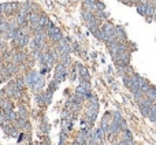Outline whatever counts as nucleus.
Returning <instances> with one entry per match:
<instances>
[{"label": "nucleus", "mask_w": 156, "mask_h": 145, "mask_svg": "<svg viewBox=\"0 0 156 145\" xmlns=\"http://www.w3.org/2000/svg\"><path fill=\"white\" fill-rule=\"evenodd\" d=\"M114 62H115V65L119 66V67L127 66L129 65V62H130V54L127 51L120 52V54H118L117 56H114Z\"/></svg>", "instance_id": "nucleus-1"}, {"label": "nucleus", "mask_w": 156, "mask_h": 145, "mask_svg": "<svg viewBox=\"0 0 156 145\" xmlns=\"http://www.w3.org/2000/svg\"><path fill=\"white\" fill-rule=\"evenodd\" d=\"M66 75H67V66L63 65V63L56 66V70H55V81L56 82H62V81H65Z\"/></svg>", "instance_id": "nucleus-2"}, {"label": "nucleus", "mask_w": 156, "mask_h": 145, "mask_svg": "<svg viewBox=\"0 0 156 145\" xmlns=\"http://www.w3.org/2000/svg\"><path fill=\"white\" fill-rule=\"evenodd\" d=\"M114 34H115V26L110 25V23L103 25V28H101V36H103L104 41H107L111 36H114Z\"/></svg>", "instance_id": "nucleus-3"}, {"label": "nucleus", "mask_w": 156, "mask_h": 145, "mask_svg": "<svg viewBox=\"0 0 156 145\" xmlns=\"http://www.w3.org/2000/svg\"><path fill=\"white\" fill-rule=\"evenodd\" d=\"M58 51L60 52V55L62 54H70V51H71V45H70V42H68V40L67 39H65L63 37L60 41L58 42Z\"/></svg>", "instance_id": "nucleus-4"}, {"label": "nucleus", "mask_w": 156, "mask_h": 145, "mask_svg": "<svg viewBox=\"0 0 156 145\" xmlns=\"http://www.w3.org/2000/svg\"><path fill=\"white\" fill-rule=\"evenodd\" d=\"M39 75L40 74L37 73V71H30V73H27V74H26L25 82L29 85V86H33V85H34V82H36V80L39 78Z\"/></svg>", "instance_id": "nucleus-5"}, {"label": "nucleus", "mask_w": 156, "mask_h": 145, "mask_svg": "<svg viewBox=\"0 0 156 145\" xmlns=\"http://www.w3.org/2000/svg\"><path fill=\"white\" fill-rule=\"evenodd\" d=\"M77 67L79 68V74H81V77L84 78V80H86V81H89L91 80V75H89V73H88V70H86V68L84 67V66L82 65H79V63H77Z\"/></svg>", "instance_id": "nucleus-6"}, {"label": "nucleus", "mask_w": 156, "mask_h": 145, "mask_svg": "<svg viewBox=\"0 0 156 145\" xmlns=\"http://www.w3.org/2000/svg\"><path fill=\"white\" fill-rule=\"evenodd\" d=\"M42 86H44V77H42V75H39V78L36 80V82H34V85H33L32 88H34V89L39 92V90L42 89Z\"/></svg>", "instance_id": "nucleus-7"}, {"label": "nucleus", "mask_w": 156, "mask_h": 145, "mask_svg": "<svg viewBox=\"0 0 156 145\" xmlns=\"http://www.w3.org/2000/svg\"><path fill=\"white\" fill-rule=\"evenodd\" d=\"M145 96L149 99V100H152V101H156V88H153V86H151L149 88V90L145 93Z\"/></svg>", "instance_id": "nucleus-8"}, {"label": "nucleus", "mask_w": 156, "mask_h": 145, "mask_svg": "<svg viewBox=\"0 0 156 145\" xmlns=\"http://www.w3.org/2000/svg\"><path fill=\"white\" fill-rule=\"evenodd\" d=\"M148 115H149V119L152 120V122H156V104L152 103V106L149 107V112H148Z\"/></svg>", "instance_id": "nucleus-9"}, {"label": "nucleus", "mask_w": 156, "mask_h": 145, "mask_svg": "<svg viewBox=\"0 0 156 145\" xmlns=\"http://www.w3.org/2000/svg\"><path fill=\"white\" fill-rule=\"evenodd\" d=\"M40 18H41V15L37 13H30L29 15V22L30 23H40Z\"/></svg>", "instance_id": "nucleus-10"}, {"label": "nucleus", "mask_w": 156, "mask_h": 145, "mask_svg": "<svg viewBox=\"0 0 156 145\" xmlns=\"http://www.w3.org/2000/svg\"><path fill=\"white\" fill-rule=\"evenodd\" d=\"M149 88H151V85H149V82L146 80H143V82H141V86H140V92H143L144 94L149 90Z\"/></svg>", "instance_id": "nucleus-11"}, {"label": "nucleus", "mask_w": 156, "mask_h": 145, "mask_svg": "<svg viewBox=\"0 0 156 145\" xmlns=\"http://www.w3.org/2000/svg\"><path fill=\"white\" fill-rule=\"evenodd\" d=\"M60 63H63V65H66V66L70 65V63H71L70 55H68V54H62V55H60Z\"/></svg>", "instance_id": "nucleus-12"}, {"label": "nucleus", "mask_w": 156, "mask_h": 145, "mask_svg": "<svg viewBox=\"0 0 156 145\" xmlns=\"http://www.w3.org/2000/svg\"><path fill=\"white\" fill-rule=\"evenodd\" d=\"M146 8H148V4H141L138 3V6H137V11H138V14L140 15H146Z\"/></svg>", "instance_id": "nucleus-13"}, {"label": "nucleus", "mask_w": 156, "mask_h": 145, "mask_svg": "<svg viewBox=\"0 0 156 145\" xmlns=\"http://www.w3.org/2000/svg\"><path fill=\"white\" fill-rule=\"evenodd\" d=\"M18 114H19L18 118H22V119H26V118H27V111H26L25 107H19V108H18Z\"/></svg>", "instance_id": "nucleus-14"}, {"label": "nucleus", "mask_w": 156, "mask_h": 145, "mask_svg": "<svg viewBox=\"0 0 156 145\" xmlns=\"http://www.w3.org/2000/svg\"><path fill=\"white\" fill-rule=\"evenodd\" d=\"M48 23H49L48 16H47V15H41V18H40V25H41V26H44V28H45V26L48 25Z\"/></svg>", "instance_id": "nucleus-15"}, {"label": "nucleus", "mask_w": 156, "mask_h": 145, "mask_svg": "<svg viewBox=\"0 0 156 145\" xmlns=\"http://www.w3.org/2000/svg\"><path fill=\"white\" fill-rule=\"evenodd\" d=\"M122 140H125V141H130L131 138V133L129 132V130H123V137H122Z\"/></svg>", "instance_id": "nucleus-16"}, {"label": "nucleus", "mask_w": 156, "mask_h": 145, "mask_svg": "<svg viewBox=\"0 0 156 145\" xmlns=\"http://www.w3.org/2000/svg\"><path fill=\"white\" fill-rule=\"evenodd\" d=\"M15 86H16V89H19V90H22L23 88H25V84H23V80H16L15 81Z\"/></svg>", "instance_id": "nucleus-17"}, {"label": "nucleus", "mask_w": 156, "mask_h": 145, "mask_svg": "<svg viewBox=\"0 0 156 145\" xmlns=\"http://www.w3.org/2000/svg\"><path fill=\"white\" fill-rule=\"evenodd\" d=\"M3 108H4V111L13 110V104H11L10 101H4V103H3Z\"/></svg>", "instance_id": "nucleus-18"}, {"label": "nucleus", "mask_w": 156, "mask_h": 145, "mask_svg": "<svg viewBox=\"0 0 156 145\" xmlns=\"http://www.w3.org/2000/svg\"><path fill=\"white\" fill-rule=\"evenodd\" d=\"M119 126H120V129H122V130H127V125H126V122H125V119L120 120Z\"/></svg>", "instance_id": "nucleus-19"}, {"label": "nucleus", "mask_w": 156, "mask_h": 145, "mask_svg": "<svg viewBox=\"0 0 156 145\" xmlns=\"http://www.w3.org/2000/svg\"><path fill=\"white\" fill-rule=\"evenodd\" d=\"M41 129H42V132H48L49 130V126H48V123H42V126H41Z\"/></svg>", "instance_id": "nucleus-20"}, {"label": "nucleus", "mask_w": 156, "mask_h": 145, "mask_svg": "<svg viewBox=\"0 0 156 145\" xmlns=\"http://www.w3.org/2000/svg\"><path fill=\"white\" fill-rule=\"evenodd\" d=\"M73 145H81V144H79V142H77V141H75V142H74V144H73Z\"/></svg>", "instance_id": "nucleus-21"}]
</instances>
